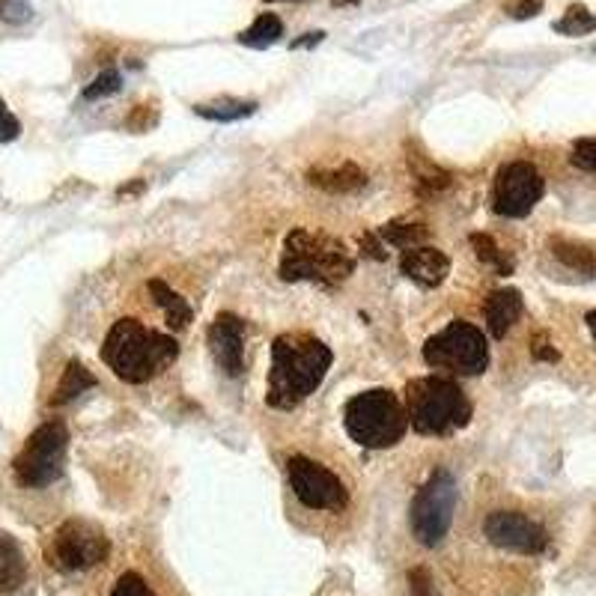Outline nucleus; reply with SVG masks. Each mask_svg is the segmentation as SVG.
I'll return each instance as SVG.
<instances>
[{
	"label": "nucleus",
	"mask_w": 596,
	"mask_h": 596,
	"mask_svg": "<svg viewBox=\"0 0 596 596\" xmlns=\"http://www.w3.org/2000/svg\"><path fill=\"white\" fill-rule=\"evenodd\" d=\"M552 254L567 269H573L579 275H588V278H596V254L591 248L576 245V242H567V239H552Z\"/></svg>",
	"instance_id": "21"
},
{
	"label": "nucleus",
	"mask_w": 596,
	"mask_h": 596,
	"mask_svg": "<svg viewBox=\"0 0 596 596\" xmlns=\"http://www.w3.org/2000/svg\"><path fill=\"white\" fill-rule=\"evenodd\" d=\"M290 483L298 501L310 510H343L349 504V492L343 480L331 468L307 456L290 459Z\"/></svg>",
	"instance_id": "11"
},
{
	"label": "nucleus",
	"mask_w": 596,
	"mask_h": 596,
	"mask_svg": "<svg viewBox=\"0 0 596 596\" xmlns=\"http://www.w3.org/2000/svg\"><path fill=\"white\" fill-rule=\"evenodd\" d=\"M18 132H21L18 120L9 114L6 102L0 99V144H9V141H15V138H18Z\"/></svg>",
	"instance_id": "31"
},
{
	"label": "nucleus",
	"mask_w": 596,
	"mask_h": 596,
	"mask_svg": "<svg viewBox=\"0 0 596 596\" xmlns=\"http://www.w3.org/2000/svg\"><path fill=\"white\" fill-rule=\"evenodd\" d=\"M522 310H525V304H522L519 290H495L492 296L483 301V316H486L489 337H495V340L507 337V331L516 325Z\"/></svg>",
	"instance_id": "15"
},
{
	"label": "nucleus",
	"mask_w": 596,
	"mask_h": 596,
	"mask_svg": "<svg viewBox=\"0 0 596 596\" xmlns=\"http://www.w3.org/2000/svg\"><path fill=\"white\" fill-rule=\"evenodd\" d=\"M379 239L394 245V248H421L430 239V230L424 224H406V221H391L379 227Z\"/></svg>",
	"instance_id": "24"
},
{
	"label": "nucleus",
	"mask_w": 596,
	"mask_h": 596,
	"mask_svg": "<svg viewBox=\"0 0 596 596\" xmlns=\"http://www.w3.org/2000/svg\"><path fill=\"white\" fill-rule=\"evenodd\" d=\"M355 272L352 254L328 239L325 233L293 230L284 245L281 257V278L284 281H310L319 287H337Z\"/></svg>",
	"instance_id": "4"
},
{
	"label": "nucleus",
	"mask_w": 596,
	"mask_h": 596,
	"mask_svg": "<svg viewBox=\"0 0 596 596\" xmlns=\"http://www.w3.org/2000/svg\"><path fill=\"white\" fill-rule=\"evenodd\" d=\"M596 30V15L582 6V3H573L561 21H555V33H564V36H588Z\"/></svg>",
	"instance_id": "26"
},
{
	"label": "nucleus",
	"mask_w": 596,
	"mask_h": 596,
	"mask_svg": "<svg viewBox=\"0 0 596 596\" xmlns=\"http://www.w3.org/2000/svg\"><path fill=\"white\" fill-rule=\"evenodd\" d=\"M471 248H474V257L483 263V266H489L495 275H513V260L495 245V239L492 236H486V233H471Z\"/></svg>",
	"instance_id": "25"
},
{
	"label": "nucleus",
	"mask_w": 596,
	"mask_h": 596,
	"mask_svg": "<svg viewBox=\"0 0 596 596\" xmlns=\"http://www.w3.org/2000/svg\"><path fill=\"white\" fill-rule=\"evenodd\" d=\"M334 6H349V3H358V0H331Z\"/></svg>",
	"instance_id": "37"
},
{
	"label": "nucleus",
	"mask_w": 596,
	"mask_h": 596,
	"mask_svg": "<svg viewBox=\"0 0 596 596\" xmlns=\"http://www.w3.org/2000/svg\"><path fill=\"white\" fill-rule=\"evenodd\" d=\"M152 123H155V117H152L149 105H141V108L135 111V117L129 120V129H135V132H147Z\"/></svg>",
	"instance_id": "34"
},
{
	"label": "nucleus",
	"mask_w": 596,
	"mask_h": 596,
	"mask_svg": "<svg viewBox=\"0 0 596 596\" xmlns=\"http://www.w3.org/2000/svg\"><path fill=\"white\" fill-rule=\"evenodd\" d=\"M24 576H27V564L18 543L0 531V594H9L18 585H24Z\"/></svg>",
	"instance_id": "18"
},
{
	"label": "nucleus",
	"mask_w": 596,
	"mask_h": 596,
	"mask_svg": "<svg viewBox=\"0 0 596 596\" xmlns=\"http://www.w3.org/2000/svg\"><path fill=\"white\" fill-rule=\"evenodd\" d=\"M570 158H573V164H576L579 170H591V173H596V138H582V141H576Z\"/></svg>",
	"instance_id": "29"
},
{
	"label": "nucleus",
	"mask_w": 596,
	"mask_h": 596,
	"mask_svg": "<svg viewBox=\"0 0 596 596\" xmlns=\"http://www.w3.org/2000/svg\"><path fill=\"white\" fill-rule=\"evenodd\" d=\"M284 36V21L275 12H263L245 33H239V42L248 48H269Z\"/></svg>",
	"instance_id": "22"
},
{
	"label": "nucleus",
	"mask_w": 596,
	"mask_h": 596,
	"mask_svg": "<svg viewBox=\"0 0 596 596\" xmlns=\"http://www.w3.org/2000/svg\"><path fill=\"white\" fill-rule=\"evenodd\" d=\"M483 534L492 546L522 552V555H540L549 546V534L540 522H534L525 513L516 510H495L483 522Z\"/></svg>",
	"instance_id": "12"
},
{
	"label": "nucleus",
	"mask_w": 596,
	"mask_h": 596,
	"mask_svg": "<svg viewBox=\"0 0 596 596\" xmlns=\"http://www.w3.org/2000/svg\"><path fill=\"white\" fill-rule=\"evenodd\" d=\"M33 15V6L30 0H0V18L9 21V24H24L30 21Z\"/></svg>",
	"instance_id": "28"
},
{
	"label": "nucleus",
	"mask_w": 596,
	"mask_h": 596,
	"mask_svg": "<svg viewBox=\"0 0 596 596\" xmlns=\"http://www.w3.org/2000/svg\"><path fill=\"white\" fill-rule=\"evenodd\" d=\"M588 328L594 331V337H596V310H591V313H588Z\"/></svg>",
	"instance_id": "36"
},
{
	"label": "nucleus",
	"mask_w": 596,
	"mask_h": 596,
	"mask_svg": "<svg viewBox=\"0 0 596 596\" xmlns=\"http://www.w3.org/2000/svg\"><path fill=\"white\" fill-rule=\"evenodd\" d=\"M531 355L537 358V361H549V364H555L561 355H558V349L549 343V337L546 334H537L534 340H531Z\"/></svg>",
	"instance_id": "32"
},
{
	"label": "nucleus",
	"mask_w": 596,
	"mask_h": 596,
	"mask_svg": "<svg viewBox=\"0 0 596 596\" xmlns=\"http://www.w3.org/2000/svg\"><path fill=\"white\" fill-rule=\"evenodd\" d=\"M546 182L531 161H507L501 164L492 188V209L501 218H525L540 203Z\"/></svg>",
	"instance_id": "10"
},
{
	"label": "nucleus",
	"mask_w": 596,
	"mask_h": 596,
	"mask_svg": "<svg viewBox=\"0 0 596 596\" xmlns=\"http://www.w3.org/2000/svg\"><path fill=\"white\" fill-rule=\"evenodd\" d=\"M322 36H325V33H319V30H316V33H304V39H296V42H293V48H310V45H319V42H322Z\"/></svg>",
	"instance_id": "35"
},
{
	"label": "nucleus",
	"mask_w": 596,
	"mask_h": 596,
	"mask_svg": "<svg viewBox=\"0 0 596 596\" xmlns=\"http://www.w3.org/2000/svg\"><path fill=\"white\" fill-rule=\"evenodd\" d=\"M343 424L355 445L367 447V450H385L403 442L409 430V412L391 391L373 388V391L355 394L346 403Z\"/></svg>",
	"instance_id": "5"
},
{
	"label": "nucleus",
	"mask_w": 596,
	"mask_h": 596,
	"mask_svg": "<svg viewBox=\"0 0 596 596\" xmlns=\"http://www.w3.org/2000/svg\"><path fill=\"white\" fill-rule=\"evenodd\" d=\"M209 349L227 376H239L245 370V322L233 313H221L209 328Z\"/></svg>",
	"instance_id": "13"
},
{
	"label": "nucleus",
	"mask_w": 596,
	"mask_h": 596,
	"mask_svg": "<svg viewBox=\"0 0 596 596\" xmlns=\"http://www.w3.org/2000/svg\"><path fill=\"white\" fill-rule=\"evenodd\" d=\"M66 447H69V433L60 421H48L42 424L30 439L24 450L15 456L12 468L21 486L30 489H42L51 486L60 474H63V462H66Z\"/></svg>",
	"instance_id": "8"
},
{
	"label": "nucleus",
	"mask_w": 596,
	"mask_h": 596,
	"mask_svg": "<svg viewBox=\"0 0 596 596\" xmlns=\"http://www.w3.org/2000/svg\"><path fill=\"white\" fill-rule=\"evenodd\" d=\"M424 361L456 376H480L489 367V343L483 331L465 319H453L445 331L427 340Z\"/></svg>",
	"instance_id": "6"
},
{
	"label": "nucleus",
	"mask_w": 596,
	"mask_h": 596,
	"mask_svg": "<svg viewBox=\"0 0 596 596\" xmlns=\"http://www.w3.org/2000/svg\"><path fill=\"white\" fill-rule=\"evenodd\" d=\"M179 355L173 337L144 328L138 319H120L105 337L102 361L120 376L123 382L144 385L161 370H167Z\"/></svg>",
	"instance_id": "2"
},
{
	"label": "nucleus",
	"mask_w": 596,
	"mask_h": 596,
	"mask_svg": "<svg viewBox=\"0 0 596 596\" xmlns=\"http://www.w3.org/2000/svg\"><path fill=\"white\" fill-rule=\"evenodd\" d=\"M90 388H96V376L81 361H69L63 376H60V385H57V391L51 397V406H66V403H72L78 394H84Z\"/></svg>",
	"instance_id": "19"
},
{
	"label": "nucleus",
	"mask_w": 596,
	"mask_h": 596,
	"mask_svg": "<svg viewBox=\"0 0 596 596\" xmlns=\"http://www.w3.org/2000/svg\"><path fill=\"white\" fill-rule=\"evenodd\" d=\"M307 176H310V182H313L316 188H325V191H331V194L358 191V188L367 182L364 170L355 167L352 161H343L340 167H331V170H328V167H319V170H310Z\"/></svg>",
	"instance_id": "16"
},
{
	"label": "nucleus",
	"mask_w": 596,
	"mask_h": 596,
	"mask_svg": "<svg viewBox=\"0 0 596 596\" xmlns=\"http://www.w3.org/2000/svg\"><path fill=\"white\" fill-rule=\"evenodd\" d=\"M453 510H456V480L450 471H436L418 489L409 510V525H412L415 540L427 549L439 546L450 531Z\"/></svg>",
	"instance_id": "7"
},
{
	"label": "nucleus",
	"mask_w": 596,
	"mask_h": 596,
	"mask_svg": "<svg viewBox=\"0 0 596 596\" xmlns=\"http://www.w3.org/2000/svg\"><path fill=\"white\" fill-rule=\"evenodd\" d=\"M111 596H155L149 591V585L138 576V573H126V576H120V582L114 585V591Z\"/></svg>",
	"instance_id": "30"
},
{
	"label": "nucleus",
	"mask_w": 596,
	"mask_h": 596,
	"mask_svg": "<svg viewBox=\"0 0 596 596\" xmlns=\"http://www.w3.org/2000/svg\"><path fill=\"white\" fill-rule=\"evenodd\" d=\"M409 424L421 436H450L471 421V403L465 391L442 376H421L406 385Z\"/></svg>",
	"instance_id": "3"
},
{
	"label": "nucleus",
	"mask_w": 596,
	"mask_h": 596,
	"mask_svg": "<svg viewBox=\"0 0 596 596\" xmlns=\"http://www.w3.org/2000/svg\"><path fill=\"white\" fill-rule=\"evenodd\" d=\"M123 84V75L117 69H105L102 75L93 78V84L84 87V99L87 102H96V99H105V96H114Z\"/></svg>",
	"instance_id": "27"
},
{
	"label": "nucleus",
	"mask_w": 596,
	"mask_h": 596,
	"mask_svg": "<svg viewBox=\"0 0 596 596\" xmlns=\"http://www.w3.org/2000/svg\"><path fill=\"white\" fill-rule=\"evenodd\" d=\"M197 117L212 120V123H236L245 120L257 111V102H242V99H221V102H209V105H194Z\"/></svg>",
	"instance_id": "23"
},
{
	"label": "nucleus",
	"mask_w": 596,
	"mask_h": 596,
	"mask_svg": "<svg viewBox=\"0 0 596 596\" xmlns=\"http://www.w3.org/2000/svg\"><path fill=\"white\" fill-rule=\"evenodd\" d=\"M409 170H412V176H415V182H418V191H421L424 197H433V194L445 191L447 185H450V173L442 170V167H436L430 158H424V155H418V152L409 155Z\"/></svg>",
	"instance_id": "20"
},
{
	"label": "nucleus",
	"mask_w": 596,
	"mask_h": 596,
	"mask_svg": "<svg viewBox=\"0 0 596 596\" xmlns=\"http://www.w3.org/2000/svg\"><path fill=\"white\" fill-rule=\"evenodd\" d=\"M331 349L307 334H281L272 343V367L266 403L272 409H296L325 382L331 370Z\"/></svg>",
	"instance_id": "1"
},
{
	"label": "nucleus",
	"mask_w": 596,
	"mask_h": 596,
	"mask_svg": "<svg viewBox=\"0 0 596 596\" xmlns=\"http://www.w3.org/2000/svg\"><path fill=\"white\" fill-rule=\"evenodd\" d=\"M108 552H111V543L96 525L69 519L51 537L48 561L63 573H78V570H90V567L102 564L108 558Z\"/></svg>",
	"instance_id": "9"
},
{
	"label": "nucleus",
	"mask_w": 596,
	"mask_h": 596,
	"mask_svg": "<svg viewBox=\"0 0 596 596\" xmlns=\"http://www.w3.org/2000/svg\"><path fill=\"white\" fill-rule=\"evenodd\" d=\"M149 296H152V301L164 310V319H167V325H170L173 331H182V328L191 322V316H194L191 304L179 296V293H173L164 281L152 278V281H149Z\"/></svg>",
	"instance_id": "17"
},
{
	"label": "nucleus",
	"mask_w": 596,
	"mask_h": 596,
	"mask_svg": "<svg viewBox=\"0 0 596 596\" xmlns=\"http://www.w3.org/2000/svg\"><path fill=\"white\" fill-rule=\"evenodd\" d=\"M400 269H403V275H406L409 281H415L418 287L433 290V287L445 284V278L450 275V260H447L445 251L421 245V248L403 251Z\"/></svg>",
	"instance_id": "14"
},
{
	"label": "nucleus",
	"mask_w": 596,
	"mask_h": 596,
	"mask_svg": "<svg viewBox=\"0 0 596 596\" xmlns=\"http://www.w3.org/2000/svg\"><path fill=\"white\" fill-rule=\"evenodd\" d=\"M540 9H543V0H519V3L510 6V15L513 18H534Z\"/></svg>",
	"instance_id": "33"
}]
</instances>
